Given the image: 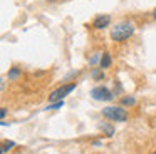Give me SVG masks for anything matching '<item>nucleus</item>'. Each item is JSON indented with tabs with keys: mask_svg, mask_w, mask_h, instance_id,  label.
Returning <instances> with one entry per match:
<instances>
[{
	"mask_svg": "<svg viewBox=\"0 0 156 154\" xmlns=\"http://www.w3.org/2000/svg\"><path fill=\"white\" fill-rule=\"evenodd\" d=\"M109 65H111V55L106 52V54H102V59H101V69H106Z\"/></svg>",
	"mask_w": 156,
	"mask_h": 154,
	"instance_id": "nucleus-6",
	"label": "nucleus"
},
{
	"mask_svg": "<svg viewBox=\"0 0 156 154\" xmlns=\"http://www.w3.org/2000/svg\"><path fill=\"white\" fill-rule=\"evenodd\" d=\"M92 75H94V79H102V69H96L94 72H92Z\"/></svg>",
	"mask_w": 156,
	"mask_h": 154,
	"instance_id": "nucleus-11",
	"label": "nucleus"
},
{
	"mask_svg": "<svg viewBox=\"0 0 156 154\" xmlns=\"http://www.w3.org/2000/svg\"><path fill=\"white\" fill-rule=\"evenodd\" d=\"M121 102H122V106H133V104H134L136 100H134V97H124V99H122Z\"/></svg>",
	"mask_w": 156,
	"mask_h": 154,
	"instance_id": "nucleus-9",
	"label": "nucleus"
},
{
	"mask_svg": "<svg viewBox=\"0 0 156 154\" xmlns=\"http://www.w3.org/2000/svg\"><path fill=\"white\" fill-rule=\"evenodd\" d=\"M91 97L96 100H111L114 96H112L111 90L106 89V87H96V89L91 90Z\"/></svg>",
	"mask_w": 156,
	"mask_h": 154,
	"instance_id": "nucleus-4",
	"label": "nucleus"
},
{
	"mask_svg": "<svg viewBox=\"0 0 156 154\" xmlns=\"http://www.w3.org/2000/svg\"><path fill=\"white\" fill-rule=\"evenodd\" d=\"M109 22H111V17L109 15H99L94 19L92 27H94V29H104V27L109 25Z\"/></svg>",
	"mask_w": 156,
	"mask_h": 154,
	"instance_id": "nucleus-5",
	"label": "nucleus"
},
{
	"mask_svg": "<svg viewBox=\"0 0 156 154\" xmlns=\"http://www.w3.org/2000/svg\"><path fill=\"white\" fill-rule=\"evenodd\" d=\"M74 89H76V84H66V86H62V87H59V89H55L54 92L49 96V100H51V102L64 100V97L67 96L69 92H72Z\"/></svg>",
	"mask_w": 156,
	"mask_h": 154,
	"instance_id": "nucleus-3",
	"label": "nucleus"
},
{
	"mask_svg": "<svg viewBox=\"0 0 156 154\" xmlns=\"http://www.w3.org/2000/svg\"><path fill=\"white\" fill-rule=\"evenodd\" d=\"M19 75H20V72H19V69H12L10 72H9V79H17Z\"/></svg>",
	"mask_w": 156,
	"mask_h": 154,
	"instance_id": "nucleus-10",
	"label": "nucleus"
},
{
	"mask_svg": "<svg viewBox=\"0 0 156 154\" xmlns=\"http://www.w3.org/2000/svg\"><path fill=\"white\" fill-rule=\"evenodd\" d=\"M14 146H15L14 141H5V142H4V147H2V152H7V151L12 149Z\"/></svg>",
	"mask_w": 156,
	"mask_h": 154,
	"instance_id": "nucleus-8",
	"label": "nucleus"
},
{
	"mask_svg": "<svg viewBox=\"0 0 156 154\" xmlns=\"http://www.w3.org/2000/svg\"><path fill=\"white\" fill-rule=\"evenodd\" d=\"M0 116H2V119H4V117L7 116V110H5V109H2V112H0Z\"/></svg>",
	"mask_w": 156,
	"mask_h": 154,
	"instance_id": "nucleus-12",
	"label": "nucleus"
},
{
	"mask_svg": "<svg viewBox=\"0 0 156 154\" xmlns=\"http://www.w3.org/2000/svg\"><path fill=\"white\" fill-rule=\"evenodd\" d=\"M153 17H154V19H156V9H154V12H153Z\"/></svg>",
	"mask_w": 156,
	"mask_h": 154,
	"instance_id": "nucleus-13",
	"label": "nucleus"
},
{
	"mask_svg": "<svg viewBox=\"0 0 156 154\" xmlns=\"http://www.w3.org/2000/svg\"><path fill=\"white\" fill-rule=\"evenodd\" d=\"M99 129L106 131V132H108V136H112V132H114V129H112L111 126H108V124H99Z\"/></svg>",
	"mask_w": 156,
	"mask_h": 154,
	"instance_id": "nucleus-7",
	"label": "nucleus"
},
{
	"mask_svg": "<svg viewBox=\"0 0 156 154\" xmlns=\"http://www.w3.org/2000/svg\"><path fill=\"white\" fill-rule=\"evenodd\" d=\"M102 116L108 117V119L111 121H118V122H124L126 119H128V112H126L122 107H104L102 109Z\"/></svg>",
	"mask_w": 156,
	"mask_h": 154,
	"instance_id": "nucleus-2",
	"label": "nucleus"
},
{
	"mask_svg": "<svg viewBox=\"0 0 156 154\" xmlns=\"http://www.w3.org/2000/svg\"><path fill=\"white\" fill-rule=\"evenodd\" d=\"M133 32H134V27H133V23H129V22H121V23H118L116 27H112V30H111V39L114 40V42H121V40L129 39V37L133 35Z\"/></svg>",
	"mask_w": 156,
	"mask_h": 154,
	"instance_id": "nucleus-1",
	"label": "nucleus"
},
{
	"mask_svg": "<svg viewBox=\"0 0 156 154\" xmlns=\"http://www.w3.org/2000/svg\"><path fill=\"white\" fill-rule=\"evenodd\" d=\"M153 154H156V152H153Z\"/></svg>",
	"mask_w": 156,
	"mask_h": 154,
	"instance_id": "nucleus-14",
	"label": "nucleus"
}]
</instances>
